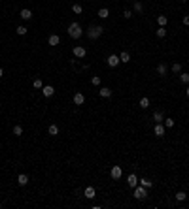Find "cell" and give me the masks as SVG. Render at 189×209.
Wrapping results in <instances>:
<instances>
[{
    "label": "cell",
    "mask_w": 189,
    "mask_h": 209,
    "mask_svg": "<svg viewBox=\"0 0 189 209\" xmlns=\"http://www.w3.org/2000/svg\"><path fill=\"white\" fill-rule=\"evenodd\" d=\"M68 34H70V38H74V40H78V38H82L83 36V30H82V26H79V23H70V26H68Z\"/></svg>",
    "instance_id": "obj_1"
},
{
    "label": "cell",
    "mask_w": 189,
    "mask_h": 209,
    "mask_svg": "<svg viewBox=\"0 0 189 209\" xmlns=\"http://www.w3.org/2000/svg\"><path fill=\"white\" fill-rule=\"evenodd\" d=\"M104 32V29L100 25H96V26H91L89 30H87V38L89 40H96V38H100V34Z\"/></svg>",
    "instance_id": "obj_2"
},
{
    "label": "cell",
    "mask_w": 189,
    "mask_h": 209,
    "mask_svg": "<svg viewBox=\"0 0 189 209\" xmlns=\"http://www.w3.org/2000/svg\"><path fill=\"white\" fill-rule=\"evenodd\" d=\"M146 196H148L146 187H142V185H136V187H134V198H136V200H144Z\"/></svg>",
    "instance_id": "obj_3"
},
{
    "label": "cell",
    "mask_w": 189,
    "mask_h": 209,
    "mask_svg": "<svg viewBox=\"0 0 189 209\" xmlns=\"http://www.w3.org/2000/svg\"><path fill=\"white\" fill-rule=\"evenodd\" d=\"M72 53H74V57L76 59H83L87 55V51H85V47H82V45H76L74 49H72Z\"/></svg>",
    "instance_id": "obj_4"
},
{
    "label": "cell",
    "mask_w": 189,
    "mask_h": 209,
    "mask_svg": "<svg viewBox=\"0 0 189 209\" xmlns=\"http://www.w3.org/2000/svg\"><path fill=\"white\" fill-rule=\"evenodd\" d=\"M110 175H112V179H119L123 175V170H121V166H112V170H110Z\"/></svg>",
    "instance_id": "obj_5"
},
{
    "label": "cell",
    "mask_w": 189,
    "mask_h": 209,
    "mask_svg": "<svg viewBox=\"0 0 189 209\" xmlns=\"http://www.w3.org/2000/svg\"><path fill=\"white\" fill-rule=\"evenodd\" d=\"M106 62H108V66H110V68H115L119 62H121V60H119V55H110Z\"/></svg>",
    "instance_id": "obj_6"
},
{
    "label": "cell",
    "mask_w": 189,
    "mask_h": 209,
    "mask_svg": "<svg viewBox=\"0 0 189 209\" xmlns=\"http://www.w3.org/2000/svg\"><path fill=\"white\" fill-rule=\"evenodd\" d=\"M42 94L46 96V98H51V96L55 94V89L51 85H46V87H42Z\"/></svg>",
    "instance_id": "obj_7"
},
{
    "label": "cell",
    "mask_w": 189,
    "mask_h": 209,
    "mask_svg": "<svg viewBox=\"0 0 189 209\" xmlns=\"http://www.w3.org/2000/svg\"><path fill=\"white\" fill-rule=\"evenodd\" d=\"M153 132H155V136H157V138H163V136H164V124H161V123H155V128H153Z\"/></svg>",
    "instance_id": "obj_8"
},
{
    "label": "cell",
    "mask_w": 189,
    "mask_h": 209,
    "mask_svg": "<svg viewBox=\"0 0 189 209\" xmlns=\"http://www.w3.org/2000/svg\"><path fill=\"white\" fill-rule=\"evenodd\" d=\"M72 100H74V104H76V106H83V104H85V96H83L82 92H76Z\"/></svg>",
    "instance_id": "obj_9"
},
{
    "label": "cell",
    "mask_w": 189,
    "mask_h": 209,
    "mask_svg": "<svg viewBox=\"0 0 189 209\" xmlns=\"http://www.w3.org/2000/svg\"><path fill=\"white\" fill-rule=\"evenodd\" d=\"M17 183H19V187H27V185H29V175L27 173H19L17 175Z\"/></svg>",
    "instance_id": "obj_10"
},
{
    "label": "cell",
    "mask_w": 189,
    "mask_h": 209,
    "mask_svg": "<svg viewBox=\"0 0 189 209\" xmlns=\"http://www.w3.org/2000/svg\"><path fill=\"white\" fill-rule=\"evenodd\" d=\"M95 194H96V192H95V187H87L85 190H83V196H85V198H89V200H93Z\"/></svg>",
    "instance_id": "obj_11"
},
{
    "label": "cell",
    "mask_w": 189,
    "mask_h": 209,
    "mask_svg": "<svg viewBox=\"0 0 189 209\" xmlns=\"http://www.w3.org/2000/svg\"><path fill=\"white\" fill-rule=\"evenodd\" d=\"M19 17H21V19H25V21H29V19H32V11L25 8V10H21V11H19Z\"/></svg>",
    "instance_id": "obj_12"
},
{
    "label": "cell",
    "mask_w": 189,
    "mask_h": 209,
    "mask_svg": "<svg viewBox=\"0 0 189 209\" xmlns=\"http://www.w3.org/2000/svg\"><path fill=\"white\" fill-rule=\"evenodd\" d=\"M47 43H49V45H59V43H61V38H59L57 34H51L49 38H47Z\"/></svg>",
    "instance_id": "obj_13"
},
{
    "label": "cell",
    "mask_w": 189,
    "mask_h": 209,
    "mask_svg": "<svg viewBox=\"0 0 189 209\" xmlns=\"http://www.w3.org/2000/svg\"><path fill=\"white\" fill-rule=\"evenodd\" d=\"M127 183H129V187H132V188H134L136 185H138V177H136L134 173H131V175L127 177Z\"/></svg>",
    "instance_id": "obj_14"
},
{
    "label": "cell",
    "mask_w": 189,
    "mask_h": 209,
    "mask_svg": "<svg viewBox=\"0 0 189 209\" xmlns=\"http://www.w3.org/2000/svg\"><path fill=\"white\" fill-rule=\"evenodd\" d=\"M98 17L100 19H108L110 17V10H108V8H100L98 10Z\"/></svg>",
    "instance_id": "obj_15"
},
{
    "label": "cell",
    "mask_w": 189,
    "mask_h": 209,
    "mask_svg": "<svg viewBox=\"0 0 189 209\" xmlns=\"http://www.w3.org/2000/svg\"><path fill=\"white\" fill-rule=\"evenodd\" d=\"M157 74L159 75H167L168 74V66H167V64H159V66H157Z\"/></svg>",
    "instance_id": "obj_16"
},
{
    "label": "cell",
    "mask_w": 189,
    "mask_h": 209,
    "mask_svg": "<svg viewBox=\"0 0 189 209\" xmlns=\"http://www.w3.org/2000/svg\"><path fill=\"white\" fill-rule=\"evenodd\" d=\"M140 107H142V109H148V107H150V98H148V96H142V98H140Z\"/></svg>",
    "instance_id": "obj_17"
},
{
    "label": "cell",
    "mask_w": 189,
    "mask_h": 209,
    "mask_svg": "<svg viewBox=\"0 0 189 209\" xmlns=\"http://www.w3.org/2000/svg\"><path fill=\"white\" fill-rule=\"evenodd\" d=\"M98 92H100V96H102V98H110V96H112V91L108 89V87H102Z\"/></svg>",
    "instance_id": "obj_18"
},
{
    "label": "cell",
    "mask_w": 189,
    "mask_h": 209,
    "mask_svg": "<svg viewBox=\"0 0 189 209\" xmlns=\"http://www.w3.org/2000/svg\"><path fill=\"white\" fill-rule=\"evenodd\" d=\"M153 121H155V123H163V121H164L163 111H155V113H153Z\"/></svg>",
    "instance_id": "obj_19"
},
{
    "label": "cell",
    "mask_w": 189,
    "mask_h": 209,
    "mask_svg": "<svg viewBox=\"0 0 189 209\" xmlns=\"http://www.w3.org/2000/svg\"><path fill=\"white\" fill-rule=\"evenodd\" d=\"M119 60H121L123 64H127L129 60H131V55H129L127 51H123V53H119Z\"/></svg>",
    "instance_id": "obj_20"
},
{
    "label": "cell",
    "mask_w": 189,
    "mask_h": 209,
    "mask_svg": "<svg viewBox=\"0 0 189 209\" xmlns=\"http://www.w3.org/2000/svg\"><path fill=\"white\" fill-rule=\"evenodd\" d=\"M47 132H49V136H57L59 134V126H57V124H49Z\"/></svg>",
    "instance_id": "obj_21"
},
{
    "label": "cell",
    "mask_w": 189,
    "mask_h": 209,
    "mask_svg": "<svg viewBox=\"0 0 189 209\" xmlns=\"http://www.w3.org/2000/svg\"><path fill=\"white\" fill-rule=\"evenodd\" d=\"M180 81H182L183 85H187V83H189V74H187V72H180Z\"/></svg>",
    "instance_id": "obj_22"
},
{
    "label": "cell",
    "mask_w": 189,
    "mask_h": 209,
    "mask_svg": "<svg viewBox=\"0 0 189 209\" xmlns=\"http://www.w3.org/2000/svg\"><path fill=\"white\" fill-rule=\"evenodd\" d=\"M132 10H134V11H138V13H142V11H144L142 2H140V0H136V2H134V6H132Z\"/></svg>",
    "instance_id": "obj_23"
},
{
    "label": "cell",
    "mask_w": 189,
    "mask_h": 209,
    "mask_svg": "<svg viewBox=\"0 0 189 209\" xmlns=\"http://www.w3.org/2000/svg\"><path fill=\"white\" fill-rule=\"evenodd\" d=\"M157 23H159V26H164V25L168 23V17H167V15H159V17H157Z\"/></svg>",
    "instance_id": "obj_24"
},
{
    "label": "cell",
    "mask_w": 189,
    "mask_h": 209,
    "mask_svg": "<svg viewBox=\"0 0 189 209\" xmlns=\"http://www.w3.org/2000/svg\"><path fill=\"white\" fill-rule=\"evenodd\" d=\"M155 34H157V38H164V36H167V29H164V26H159V29L155 30Z\"/></svg>",
    "instance_id": "obj_25"
},
{
    "label": "cell",
    "mask_w": 189,
    "mask_h": 209,
    "mask_svg": "<svg viewBox=\"0 0 189 209\" xmlns=\"http://www.w3.org/2000/svg\"><path fill=\"white\" fill-rule=\"evenodd\" d=\"M13 136H23V126L21 124H15L13 126Z\"/></svg>",
    "instance_id": "obj_26"
},
{
    "label": "cell",
    "mask_w": 189,
    "mask_h": 209,
    "mask_svg": "<svg viewBox=\"0 0 189 209\" xmlns=\"http://www.w3.org/2000/svg\"><path fill=\"white\" fill-rule=\"evenodd\" d=\"M138 183H140V185H142V187H146V188H150V187H153V183H151V181H150V179H140V181H138Z\"/></svg>",
    "instance_id": "obj_27"
},
{
    "label": "cell",
    "mask_w": 189,
    "mask_h": 209,
    "mask_svg": "<svg viewBox=\"0 0 189 209\" xmlns=\"http://www.w3.org/2000/svg\"><path fill=\"white\" fill-rule=\"evenodd\" d=\"M172 72H174V74H180V72H182V64L180 62H176V64H172V68H170Z\"/></svg>",
    "instance_id": "obj_28"
},
{
    "label": "cell",
    "mask_w": 189,
    "mask_h": 209,
    "mask_svg": "<svg viewBox=\"0 0 189 209\" xmlns=\"http://www.w3.org/2000/svg\"><path fill=\"white\" fill-rule=\"evenodd\" d=\"M187 196H185V192L183 190H180V192H176V200H178V202H183V200H185Z\"/></svg>",
    "instance_id": "obj_29"
},
{
    "label": "cell",
    "mask_w": 189,
    "mask_h": 209,
    "mask_svg": "<svg viewBox=\"0 0 189 209\" xmlns=\"http://www.w3.org/2000/svg\"><path fill=\"white\" fill-rule=\"evenodd\" d=\"M163 123H164V128H172V126H174V119H170V117L164 119Z\"/></svg>",
    "instance_id": "obj_30"
},
{
    "label": "cell",
    "mask_w": 189,
    "mask_h": 209,
    "mask_svg": "<svg viewBox=\"0 0 189 209\" xmlns=\"http://www.w3.org/2000/svg\"><path fill=\"white\" fill-rule=\"evenodd\" d=\"M72 11H74V13H82V11H83L82 4H74V6H72Z\"/></svg>",
    "instance_id": "obj_31"
},
{
    "label": "cell",
    "mask_w": 189,
    "mask_h": 209,
    "mask_svg": "<svg viewBox=\"0 0 189 209\" xmlns=\"http://www.w3.org/2000/svg\"><path fill=\"white\" fill-rule=\"evenodd\" d=\"M91 85H95V87L100 85V77L98 75H93V77H91Z\"/></svg>",
    "instance_id": "obj_32"
},
{
    "label": "cell",
    "mask_w": 189,
    "mask_h": 209,
    "mask_svg": "<svg viewBox=\"0 0 189 209\" xmlns=\"http://www.w3.org/2000/svg\"><path fill=\"white\" fill-rule=\"evenodd\" d=\"M27 30H29L27 26H17V30H15V32H17L19 36H25V34H27Z\"/></svg>",
    "instance_id": "obj_33"
},
{
    "label": "cell",
    "mask_w": 189,
    "mask_h": 209,
    "mask_svg": "<svg viewBox=\"0 0 189 209\" xmlns=\"http://www.w3.org/2000/svg\"><path fill=\"white\" fill-rule=\"evenodd\" d=\"M32 85H34V89H42L44 83H42V79H34V83H32Z\"/></svg>",
    "instance_id": "obj_34"
},
{
    "label": "cell",
    "mask_w": 189,
    "mask_h": 209,
    "mask_svg": "<svg viewBox=\"0 0 189 209\" xmlns=\"http://www.w3.org/2000/svg\"><path fill=\"white\" fill-rule=\"evenodd\" d=\"M123 17H125V19H131V17H132V11H131V10H125V11H123Z\"/></svg>",
    "instance_id": "obj_35"
},
{
    "label": "cell",
    "mask_w": 189,
    "mask_h": 209,
    "mask_svg": "<svg viewBox=\"0 0 189 209\" xmlns=\"http://www.w3.org/2000/svg\"><path fill=\"white\" fill-rule=\"evenodd\" d=\"M182 21H183V25H185V26H189V15H183Z\"/></svg>",
    "instance_id": "obj_36"
},
{
    "label": "cell",
    "mask_w": 189,
    "mask_h": 209,
    "mask_svg": "<svg viewBox=\"0 0 189 209\" xmlns=\"http://www.w3.org/2000/svg\"><path fill=\"white\" fill-rule=\"evenodd\" d=\"M2 75H4V70H2V68H0V77H2Z\"/></svg>",
    "instance_id": "obj_37"
},
{
    "label": "cell",
    "mask_w": 189,
    "mask_h": 209,
    "mask_svg": "<svg viewBox=\"0 0 189 209\" xmlns=\"http://www.w3.org/2000/svg\"><path fill=\"white\" fill-rule=\"evenodd\" d=\"M185 94H187V98H189V87H187V91H185Z\"/></svg>",
    "instance_id": "obj_38"
},
{
    "label": "cell",
    "mask_w": 189,
    "mask_h": 209,
    "mask_svg": "<svg viewBox=\"0 0 189 209\" xmlns=\"http://www.w3.org/2000/svg\"><path fill=\"white\" fill-rule=\"evenodd\" d=\"M0 207H2V203H0Z\"/></svg>",
    "instance_id": "obj_39"
},
{
    "label": "cell",
    "mask_w": 189,
    "mask_h": 209,
    "mask_svg": "<svg viewBox=\"0 0 189 209\" xmlns=\"http://www.w3.org/2000/svg\"><path fill=\"white\" fill-rule=\"evenodd\" d=\"M182 2H185V0H182Z\"/></svg>",
    "instance_id": "obj_40"
}]
</instances>
